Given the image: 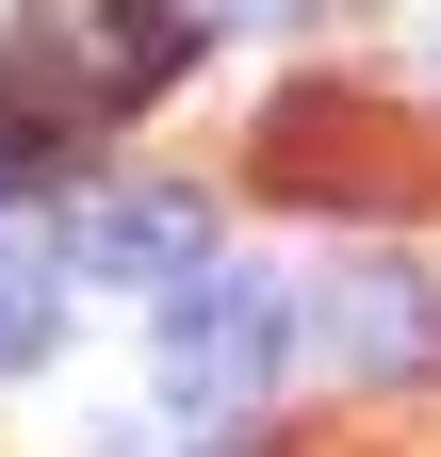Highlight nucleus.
<instances>
[{
    "label": "nucleus",
    "instance_id": "f257e3e1",
    "mask_svg": "<svg viewBox=\"0 0 441 457\" xmlns=\"http://www.w3.org/2000/svg\"><path fill=\"white\" fill-rule=\"evenodd\" d=\"M180 49H196L180 0H33L17 66H0V114H17L33 147H82V131H115V114H147L180 82Z\"/></svg>",
    "mask_w": 441,
    "mask_h": 457
},
{
    "label": "nucleus",
    "instance_id": "423d86ee",
    "mask_svg": "<svg viewBox=\"0 0 441 457\" xmlns=\"http://www.w3.org/2000/svg\"><path fill=\"white\" fill-rule=\"evenodd\" d=\"M180 17H196V33H295L311 0H180Z\"/></svg>",
    "mask_w": 441,
    "mask_h": 457
},
{
    "label": "nucleus",
    "instance_id": "7ed1b4c3",
    "mask_svg": "<svg viewBox=\"0 0 441 457\" xmlns=\"http://www.w3.org/2000/svg\"><path fill=\"white\" fill-rule=\"evenodd\" d=\"M196 262H212V228H196V196H180V180H98V196L66 212V278H115V295H180Z\"/></svg>",
    "mask_w": 441,
    "mask_h": 457
},
{
    "label": "nucleus",
    "instance_id": "0eeeda50",
    "mask_svg": "<svg viewBox=\"0 0 441 457\" xmlns=\"http://www.w3.org/2000/svg\"><path fill=\"white\" fill-rule=\"evenodd\" d=\"M0 163H17V131H0Z\"/></svg>",
    "mask_w": 441,
    "mask_h": 457
},
{
    "label": "nucleus",
    "instance_id": "39448f33",
    "mask_svg": "<svg viewBox=\"0 0 441 457\" xmlns=\"http://www.w3.org/2000/svg\"><path fill=\"white\" fill-rule=\"evenodd\" d=\"M49 327H66V228H0V376L49 360Z\"/></svg>",
    "mask_w": 441,
    "mask_h": 457
},
{
    "label": "nucleus",
    "instance_id": "f03ea898",
    "mask_svg": "<svg viewBox=\"0 0 441 457\" xmlns=\"http://www.w3.org/2000/svg\"><path fill=\"white\" fill-rule=\"evenodd\" d=\"M147 343H163V392H180V409H245V392L295 360V295L245 278V262H196L180 295H163Z\"/></svg>",
    "mask_w": 441,
    "mask_h": 457
},
{
    "label": "nucleus",
    "instance_id": "20e7f679",
    "mask_svg": "<svg viewBox=\"0 0 441 457\" xmlns=\"http://www.w3.org/2000/svg\"><path fill=\"white\" fill-rule=\"evenodd\" d=\"M311 343H327V376H425L441 360V278L425 262H344L311 295Z\"/></svg>",
    "mask_w": 441,
    "mask_h": 457
}]
</instances>
